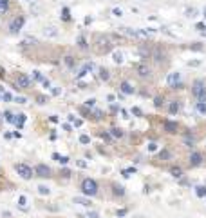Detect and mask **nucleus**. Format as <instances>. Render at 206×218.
<instances>
[{
  "instance_id": "nucleus-26",
  "label": "nucleus",
  "mask_w": 206,
  "mask_h": 218,
  "mask_svg": "<svg viewBox=\"0 0 206 218\" xmlns=\"http://www.w3.org/2000/svg\"><path fill=\"white\" fill-rule=\"evenodd\" d=\"M197 196H201V198H203V196H206V187H204V186H199V187H197Z\"/></svg>"
},
{
  "instance_id": "nucleus-43",
  "label": "nucleus",
  "mask_w": 206,
  "mask_h": 218,
  "mask_svg": "<svg viewBox=\"0 0 206 218\" xmlns=\"http://www.w3.org/2000/svg\"><path fill=\"white\" fill-rule=\"evenodd\" d=\"M76 164H78V166H80V167H87V164H85V162H83V160H78V162H76Z\"/></svg>"
},
{
  "instance_id": "nucleus-47",
  "label": "nucleus",
  "mask_w": 206,
  "mask_h": 218,
  "mask_svg": "<svg viewBox=\"0 0 206 218\" xmlns=\"http://www.w3.org/2000/svg\"><path fill=\"white\" fill-rule=\"evenodd\" d=\"M38 104H45V98L44 97H38Z\"/></svg>"
},
{
  "instance_id": "nucleus-3",
  "label": "nucleus",
  "mask_w": 206,
  "mask_h": 218,
  "mask_svg": "<svg viewBox=\"0 0 206 218\" xmlns=\"http://www.w3.org/2000/svg\"><path fill=\"white\" fill-rule=\"evenodd\" d=\"M81 191H83V195H87V196H94V195H98V184H96L92 178H85L81 182Z\"/></svg>"
},
{
  "instance_id": "nucleus-23",
  "label": "nucleus",
  "mask_w": 206,
  "mask_h": 218,
  "mask_svg": "<svg viewBox=\"0 0 206 218\" xmlns=\"http://www.w3.org/2000/svg\"><path fill=\"white\" fill-rule=\"evenodd\" d=\"M168 109H170V113L174 115V113H177V111H179V104H177V102H172Z\"/></svg>"
},
{
  "instance_id": "nucleus-29",
  "label": "nucleus",
  "mask_w": 206,
  "mask_h": 218,
  "mask_svg": "<svg viewBox=\"0 0 206 218\" xmlns=\"http://www.w3.org/2000/svg\"><path fill=\"white\" fill-rule=\"evenodd\" d=\"M80 142H81V144H91V136L81 135V136H80Z\"/></svg>"
},
{
  "instance_id": "nucleus-49",
  "label": "nucleus",
  "mask_w": 206,
  "mask_h": 218,
  "mask_svg": "<svg viewBox=\"0 0 206 218\" xmlns=\"http://www.w3.org/2000/svg\"><path fill=\"white\" fill-rule=\"evenodd\" d=\"M0 77H4V69H2V67H0Z\"/></svg>"
},
{
  "instance_id": "nucleus-9",
  "label": "nucleus",
  "mask_w": 206,
  "mask_h": 218,
  "mask_svg": "<svg viewBox=\"0 0 206 218\" xmlns=\"http://www.w3.org/2000/svg\"><path fill=\"white\" fill-rule=\"evenodd\" d=\"M179 82H181V75L179 73H170L168 75V86L170 87H177Z\"/></svg>"
},
{
  "instance_id": "nucleus-36",
  "label": "nucleus",
  "mask_w": 206,
  "mask_h": 218,
  "mask_svg": "<svg viewBox=\"0 0 206 218\" xmlns=\"http://www.w3.org/2000/svg\"><path fill=\"white\" fill-rule=\"evenodd\" d=\"M33 77H34V80H44V78H42V75H40V71H34V73H33Z\"/></svg>"
},
{
  "instance_id": "nucleus-2",
  "label": "nucleus",
  "mask_w": 206,
  "mask_h": 218,
  "mask_svg": "<svg viewBox=\"0 0 206 218\" xmlns=\"http://www.w3.org/2000/svg\"><path fill=\"white\" fill-rule=\"evenodd\" d=\"M111 47H112V44H111V40H108L107 37H103V35H98V37H96L94 49H96V53H98V54L108 53V51H111Z\"/></svg>"
},
{
  "instance_id": "nucleus-1",
  "label": "nucleus",
  "mask_w": 206,
  "mask_h": 218,
  "mask_svg": "<svg viewBox=\"0 0 206 218\" xmlns=\"http://www.w3.org/2000/svg\"><path fill=\"white\" fill-rule=\"evenodd\" d=\"M192 93H194V97L197 98V102H201V104H206V86H204V82H203V80H195V82H194Z\"/></svg>"
},
{
  "instance_id": "nucleus-15",
  "label": "nucleus",
  "mask_w": 206,
  "mask_h": 218,
  "mask_svg": "<svg viewBox=\"0 0 206 218\" xmlns=\"http://www.w3.org/2000/svg\"><path fill=\"white\" fill-rule=\"evenodd\" d=\"M78 47H80V49H87V47H89V46H87V40H85L83 35L78 37Z\"/></svg>"
},
{
  "instance_id": "nucleus-48",
  "label": "nucleus",
  "mask_w": 206,
  "mask_h": 218,
  "mask_svg": "<svg viewBox=\"0 0 206 218\" xmlns=\"http://www.w3.org/2000/svg\"><path fill=\"white\" fill-rule=\"evenodd\" d=\"M195 27H197V29H201V31H203V29H204V27H206V26H204V24H197Z\"/></svg>"
},
{
  "instance_id": "nucleus-39",
  "label": "nucleus",
  "mask_w": 206,
  "mask_h": 218,
  "mask_svg": "<svg viewBox=\"0 0 206 218\" xmlns=\"http://www.w3.org/2000/svg\"><path fill=\"white\" fill-rule=\"evenodd\" d=\"M85 104H87L89 107H92V106L96 104V100H94V98H91V100H87V102H85Z\"/></svg>"
},
{
  "instance_id": "nucleus-34",
  "label": "nucleus",
  "mask_w": 206,
  "mask_h": 218,
  "mask_svg": "<svg viewBox=\"0 0 206 218\" xmlns=\"http://www.w3.org/2000/svg\"><path fill=\"white\" fill-rule=\"evenodd\" d=\"M132 115H136V117H143V113H141L139 107H134V109H132Z\"/></svg>"
},
{
  "instance_id": "nucleus-14",
  "label": "nucleus",
  "mask_w": 206,
  "mask_h": 218,
  "mask_svg": "<svg viewBox=\"0 0 206 218\" xmlns=\"http://www.w3.org/2000/svg\"><path fill=\"white\" fill-rule=\"evenodd\" d=\"M9 9V0H0V15H5Z\"/></svg>"
},
{
  "instance_id": "nucleus-13",
  "label": "nucleus",
  "mask_w": 206,
  "mask_h": 218,
  "mask_svg": "<svg viewBox=\"0 0 206 218\" xmlns=\"http://www.w3.org/2000/svg\"><path fill=\"white\" fill-rule=\"evenodd\" d=\"M74 204H80V206L89 207V206H91V200H89V198H83V196H76V198H74Z\"/></svg>"
},
{
  "instance_id": "nucleus-41",
  "label": "nucleus",
  "mask_w": 206,
  "mask_h": 218,
  "mask_svg": "<svg viewBox=\"0 0 206 218\" xmlns=\"http://www.w3.org/2000/svg\"><path fill=\"white\" fill-rule=\"evenodd\" d=\"M168 151H161V155H159V158H168Z\"/></svg>"
},
{
  "instance_id": "nucleus-7",
  "label": "nucleus",
  "mask_w": 206,
  "mask_h": 218,
  "mask_svg": "<svg viewBox=\"0 0 206 218\" xmlns=\"http://www.w3.org/2000/svg\"><path fill=\"white\" fill-rule=\"evenodd\" d=\"M136 71H137V75H139L141 78H147V77H150V73H152L147 64H136Z\"/></svg>"
},
{
  "instance_id": "nucleus-35",
  "label": "nucleus",
  "mask_w": 206,
  "mask_h": 218,
  "mask_svg": "<svg viewBox=\"0 0 206 218\" xmlns=\"http://www.w3.org/2000/svg\"><path fill=\"white\" fill-rule=\"evenodd\" d=\"M2 100H5V102H11V100H13V97H11L9 93H4V95H2Z\"/></svg>"
},
{
  "instance_id": "nucleus-33",
  "label": "nucleus",
  "mask_w": 206,
  "mask_h": 218,
  "mask_svg": "<svg viewBox=\"0 0 206 218\" xmlns=\"http://www.w3.org/2000/svg\"><path fill=\"white\" fill-rule=\"evenodd\" d=\"M61 18H63V20H69V18H71V17H69V9H67V8L61 11Z\"/></svg>"
},
{
  "instance_id": "nucleus-31",
  "label": "nucleus",
  "mask_w": 206,
  "mask_h": 218,
  "mask_svg": "<svg viewBox=\"0 0 206 218\" xmlns=\"http://www.w3.org/2000/svg\"><path fill=\"white\" fill-rule=\"evenodd\" d=\"M114 193L121 196V195H125V191H123V187H121V186H114Z\"/></svg>"
},
{
  "instance_id": "nucleus-20",
  "label": "nucleus",
  "mask_w": 206,
  "mask_h": 218,
  "mask_svg": "<svg viewBox=\"0 0 206 218\" xmlns=\"http://www.w3.org/2000/svg\"><path fill=\"white\" fill-rule=\"evenodd\" d=\"M111 131H112V136H116V138H121V136L125 135L123 129H119V127H114V129H111Z\"/></svg>"
},
{
  "instance_id": "nucleus-17",
  "label": "nucleus",
  "mask_w": 206,
  "mask_h": 218,
  "mask_svg": "<svg viewBox=\"0 0 206 218\" xmlns=\"http://www.w3.org/2000/svg\"><path fill=\"white\" fill-rule=\"evenodd\" d=\"M53 158L56 160V162H60V164H63V166H65V164L69 162V158H67V156H60L58 153H54V155H53Z\"/></svg>"
},
{
  "instance_id": "nucleus-21",
  "label": "nucleus",
  "mask_w": 206,
  "mask_h": 218,
  "mask_svg": "<svg viewBox=\"0 0 206 218\" xmlns=\"http://www.w3.org/2000/svg\"><path fill=\"white\" fill-rule=\"evenodd\" d=\"M100 77H101L103 80H108V78H111V75H108V69L101 67V69H100Z\"/></svg>"
},
{
  "instance_id": "nucleus-27",
  "label": "nucleus",
  "mask_w": 206,
  "mask_h": 218,
  "mask_svg": "<svg viewBox=\"0 0 206 218\" xmlns=\"http://www.w3.org/2000/svg\"><path fill=\"white\" fill-rule=\"evenodd\" d=\"M38 193L40 195H49V187L47 186H38Z\"/></svg>"
},
{
  "instance_id": "nucleus-32",
  "label": "nucleus",
  "mask_w": 206,
  "mask_h": 218,
  "mask_svg": "<svg viewBox=\"0 0 206 218\" xmlns=\"http://www.w3.org/2000/svg\"><path fill=\"white\" fill-rule=\"evenodd\" d=\"M197 15V9L192 8V9H186V17H195Z\"/></svg>"
},
{
  "instance_id": "nucleus-28",
  "label": "nucleus",
  "mask_w": 206,
  "mask_h": 218,
  "mask_svg": "<svg viewBox=\"0 0 206 218\" xmlns=\"http://www.w3.org/2000/svg\"><path fill=\"white\" fill-rule=\"evenodd\" d=\"M45 35H49V37H56V35H58V31L54 29V27H49V29H45Z\"/></svg>"
},
{
  "instance_id": "nucleus-16",
  "label": "nucleus",
  "mask_w": 206,
  "mask_h": 218,
  "mask_svg": "<svg viewBox=\"0 0 206 218\" xmlns=\"http://www.w3.org/2000/svg\"><path fill=\"white\" fill-rule=\"evenodd\" d=\"M170 173H172V176H175V178H181L183 176V169L181 167H172Z\"/></svg>"
},
{
  "instance_id": "nucleus-25",
  "label": "nucleus",
  "mask_w": 206,
  "mask_h": 218,
  "mask_svg": "<svg viewBox=\"0 0 206 218\" xmlns=\"http://www.w3.org/2000/svg\"><path fill=\"white\" fill-rule=\"evenodd\" d=\"M18 206L22 207V209H27V200H25V196H20V198H18Z\"/></svg>"
},
{
  "instance_id": "nucleus-24",
  "label": "nucleus",
  "mask_w": 206,
  "mask_h": 218,
  "mask_svg": "<svg viewBox=\"0 0 206 218\" xmlns=\"http://www.w3.org/2000/svg\"><path fill=\"white\" fill-rule=\"evenodd\" d=\"M197 111L201 113V115H206V104H201V102H197Z\"/></svg>"
},
{
  "instance_id": "nucleus-11",
  "label": "nucleus",
  "mask_w": 206,
  "mask_h": 218,
  "mask_svg": "<svg viewBox=\"0 0 206 218\" xmlns=\"http://www.w3.org/2000/svg\"><path fill=\"white\" fill-rule=\"evenodd\" d=\"M119 87H121V91L125 93V95H132V93H134V87L130 86L128 82H121V86H119Z\"/></svg>"
},
{
  "instance_id": "nucleus-6",
  "label": "nucleus",
  "mask_w": 206,
  "mask_h": 218,
  "mask_svg": "<svg viewBox=\"0 0 206 218\" xmlns=\"http://www.w3.org/2000/svg\"><path fill=\"white\" fill-rule=\"evenodd\" d=\"M15 169H16V173L22 176V178H25V180H29L31 176H33V169L29 166H25V164H16Z\"/></svg>"
},
{
  "instance_id": "nucleus-22",
  "label": "nucleus",
  "mask_w": 206,
  "mask_h": 218,
  "mask_svg": "<svg viewBox=\"0 0 206 218\" xmlns=\"http://www.w3.org/2000/svg\"><path fill=\"white\" fill-rule=\"evenodd\" d=\"M63 62H65V66H67V67H74V58H72V57H69V54L63 58Z\"/></svg>"
},
{
  "instance_id": "nucleus-12",
  "label": "nucleus",
  "mask_w": 206,
  "mask_h": 218,
  "mask_svg": "<svg viewBox=\"0 0 206 218\" xmlns=\"http://www.w3.org/2000/svg\"><path fill=\"white\" fill-rule=\"evenodd\" d=\"M164 129H166L168 133H175V131H177V124H175V122L166 120V122H164Z\"/></svg>"
},
{
  "instance_id": "nucleus-44",
  "label": "nucleus",
  "mask_w": 206,
  "mask_h": 218,
  "mask_svg": "<svg viewBox=\"0 0 206 218\" xmlns=\"http://www.w3.org/2000/svg\"><path fill=\"white\" fill-rule=\"evenodd\" d=\"M156 147H157L156 144H148V151H156Z\"/></svg>"
},
{
  "instance_id": "nucleus-45",
  "label": "nucleus",
  "mask_w": 206,
  "mask_h": 218,
  "mask_svg": "<svg viewBox=\"0 0 206 218\" xmlns=\"http://www.w3.org/2000/svg\"><path fill=\"white\" fill-rule=\"evenodd\" d=\"M61 175H63V176H65V178H69V176H71V173H69V171H67V169H63V173H61Z\"/></svg>"
},
{
  "instance_id": "nucleus-18",
  "label": "nucleus",
  "mask_w": 206,
  "mask_h": 218,
  "mask_svg": "<svg viewBox=\"0 0 206 218\" xmlns=\"http://www.w3.org/2000/svg\"><path fill=\"white\" fill-rule=\"evenodd\" d=\"M4 117H5V120H8L9 124H15V120H16V117H15V115H13L11 111H5V113H4Z\"/></svg>"
},
{
  "instance_id": "nucleus-19",
  "label": "nucleus",
  "mask_w": 206,
  "mask_h": 218,
  "mask_svg": "<svg viewBox=\"0 0 206 218\" xmlns=\"http://www.w3.org/2000/svg\"><path fill=\"white\" fill-rule=\"evenodd\" d=\"M154 58L157 60V62H161V60H164V53H163L161 49H156V51H154Z\"/></svg>"
},
{
  "instance_id": "nucleus-8",
  "label": "nucleus",
  "mask_w": 206,
  "mask_h": 218,
  "mask_svg": "<svg viewBox=\"0 0 206 218\" xmlns=\"http://www.w3.org/2000/svg\"><path fill=\"white\" fill-rule=\"evenodd\" d=\"M34 173H36L38 176H42V178H47V176H51V169L44 166V164H38L36 169H34Z\"/></svg>"
},
{
  "instance_id": "nucleus-10",
  "label": "nucleus",
  "mask_w": 206,
  "mask_h": 218,
  "mask_svg": "<svg viewBox=\"0 0 206 218\" xmlns=\"http://www.w3.org/2000/svg\"><path fill=\"white\" fill-rule=\"evenodd\" d=\"M201 164H203V155L201 153H192L190 155V166L192 167H197Z\"/></svg>"
},
{
  "instance_id": "nucleus-38",
  "label": "nucleus",
  "mask_w": 206,
  "mask_h": 218,
  "mask_svg": "<svg viewBox=\"0 0 206 218\" xmlns=\"http://www.w3.org/2000/svg\"><path fill=\"white\" fill-rule=\"evenodd\" d=\"M87 216H89V218H100V215H98V213H94V211H91V213H89Z\"/></svg>"
},
{
  "instance_id": "nucleus-46",
  "label": "nucleus",
  "mask_w": 206,
  "mask_h": 218,
  "mask_svg": "<svg viewBox=\"0 0 206 218\" xmlns=\"http://www.w3.org/2000/svg\"><path fill=\"white\" fill-rule=\"evenodd\" d=\"M121 115H123V118H128V113L125 111V109H121Z\"/></svg>"
},
{
  "instance_id": "nucleus-50",
  "label": "nucleus",
  "mask_w": 206,
  "mask_h": 218,
  "mask_svg": "<svg viewBox=\"0 0 206 218\" xmlns=\"http://www.w3.org/2000/svg\"><path fill=\"white\" fill-rule=\"evenodd\" d=\"M29 2H33V0H29Z\"/></svg>"
},
{
  "instance_id": "nucleus-30",
  "label": "nucleus",
  "mask_w": 206,
  "mask_h": 218,
  "mask_svg": "<svg viewBox=\"0 0 206 218\" xmlns=\"http://www.w3.org/2000/svg\"><path fill=\"white\" fill-rule=\"evenodd\" d=\"M114 62H118V64L123 62V54L121 53H114Z\"/></svg>"
},
{
  "instance_id": "nucleus-4",
  "label": "nucleus",
  "mask_w": 206,
  "mask_h": 218,
  "mask_svg": "<svg viewBox=\"0 0 206 218\" xmlns=\"http://www.w3.org/2000/svg\"><path fill=\"white\" fill-rule=\"evenodd\" d=\"M15 86H16V89H29L31 87V78L27 77V75L20 73L16 77V80H15Z\"/></svg>"
},
{
  "instance_id": "nucleus-5",
  "label": "nucleus",
  "mask_w": 206,
  "mask_h": 218,
  "mask_svg": "<svg viewBox=\"0 0 206 218\" xmlns=\"http://www.w3.org/2000/svg\"><path fill=\"white\" fill-rule=\"evenodd\" d=\"M24 22H25V18L20 15V17H15L13 18V22L9 24V33L11 35H16V33L22 29V26H24Z\"/></svg>"
},
{
  "instance_id": "nucleus-37",
  "label": "nucleus",
  "mask_w": 206,
  "mask_h": 218,
  "mask_svg": "<svg viewBox=\"0 0 206 218\" xmlns=\"http://www.w3.org/2000/svg\"><path fill=\"white\" fill-rule=\"evenodd\" d=\"M15 102H18V104H25V102H27V98H24V97H18Z\"/></svg>"
},
{
  "instance_id": "nucleus-42",
  "label": "nucleus",
  "mask_w": 206,
  "mask_h": 218,
  "mask_svg": "<svg viewBox=\"0 0 206 218\" xmlns=\"http://www.w3.org/2000/svg\"><path fill=\"white\" fill-rule=\"evenodd\" d=\"M112 13H114V15H116V17H121V15H123V11H121V9H114Z\"/></svg>"
},
{
  "instance_id": "nucleus-40",
  "label": "nucleus",
  "mask_w": 206,
  "mask_h": 218,
  "mask_svg": "<svg viewBox=\"0 0 206 218\" xmlns=\"http://www.w3.org/2000/svg\"><path fill=\"white\" fill-rule=\"evenodd\" d=\"M116 215H118V216H125V215H127V209H119Z\"/></svg>"
}]
</instances>
